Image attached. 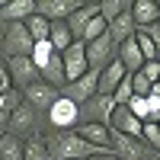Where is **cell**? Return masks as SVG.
I'll use <instances>...</instances> for the list:
<instances>
[{
  "instance_id": "6da1fadb",
  "label": "cell",
  "mask_w": 160,
  "mask_h": 160,
  "mask_svg": "<svg viewBox=\"0 0 160 160\" xmlns=\"http://www.w3.org/2000/svg\"><path fill=\"white\" fill-rule=\"evenodd\" d=\"M48 141V154L51 160H87L93 154H99L96 148H90V144L77 135V131H55Z\"/></svg>"
},
{
  "instance_id": "7a4b0ae2",
  "label": "cell",
  "mask_w": 160,
  "mask_h": 160,
  "mask_svg": "<svg viewBox=\"0 0 160 160\" xmlns=\"http://www.w3.org/2000/svg\"><path fill=\"white\" fill-rule=\"evenodd\" d=\"M32 35L26 32L22 22H7L3 26V45L0 51H7V58H29L32 55Z\"/></svg>"
},
{
  "instance_id": "3957f363",
  "label": "cell",
  "mask_w": 160,
  "mask_h": 160,
  "mask_svg": "<svg viewBox=\"0 0 160 160\" xmlns=\"http://www.w3.org/2000/svg\"><path fill=\"white\" fill-rule=\"evenodd\" d=\"M112 157L115 160H160V154H154L141 138H128V135H115L112 131Z\"/></svg>"
},
{
  "instance_id": "277c9868",
  "label": "cell",
  "mask_w": 160,
  "mask_h": 160,
  "mask_svg": "<svg viewBox=\"0 0 160 160\" xmlns=\"http://www.w3.org/2000/svg\"><path fill=\"white\" fill-rule=\"evenodd\" d=\"M45 118H48V125L55 131H74L80 125V106H74L68 96H58L55 106L45 112Z\"/></svg>"
},
{
  "instance_id": "5b68a950",
  "label": "cell",
  "mask_w": 160,
  "mask_h": 160,
  "mask_svg": "<svg viewBox=\"0 0 160 160\" xmlns=\"http://www.w3.org/2000/svg\"><path fill=\"white\" fill-rule=\"evenodd\" d=\"M115 51H118V45L112 42L109 35H99V38H93V42L87 45V68L90 71H106L109 64L115 61Z\"/></svg>"
},
{
  "instance_id": "8992f818",
  "label": "cell",
  "mask_w": 160,
  "mask_h": 160,
  "mask_svg": "<svg viewBox=\"0 0 160 160\" xmlns=\"http://www.w3.org/2000/svg\"><path fill=\"white\" fill-rule=\"evenodd\" d=\"M106 125H109V131H115V135H128V138H141V128H144V122L131 115L128 106H112L109 115H106Z\"/></svg>"
},
{
  "instance_id": "52a82bcc",
  "label": "cell",
  "mask_w": 160,
  "mask_h": 160,
  "mask_svg": "<svg viewBox=\"0 0 160 160\" xmlns=\"http://www.w3.org/2000/svg\"><path fill=\"white\" fill-rule=\"evenodd\" d=\"M96 80H99L96 71H87L80 80H74V83L64 87V90H61V96H68L74 106H80V109H83L90 99H96Z\"/></svg>"
},
{
  "instance_id": "ba28073f",
  "label": "cell",
  "mask_w": 160,
  "mask_h": 160,
  "mask_svg": "<svg viewBox=\"0 0 160 160\" xmlns=\"http://www.w3.org/2000/svg\"><path fill=\"white\" fill-rule=\"evenodd\" d=\"M74 131L90 144V148H96L99 154H112V148H109L112 144V131H109L106 122H80Z\"/></svg>"
},
{
  "instance_id": "9c48e42d",
  "label": "cell",
  "mask_w": 160,
  "mask_h": 160,
  "mask_svg": "<svg viewBox=\"0 0 160 160\" xmlns=\"http://www.w3.org/2000/svg\"><path fill=\"white\" fill-rule=\"evenodd\" d=\"M7 71H10V83H13V90H29L32 83H38V71H35V64L29 61V58H7Z\"/></svg>"
},
{
  "instance_id": "30bf717a",
  "label": "cell",
  "mask_w": 160,
  "mask_h": 160,
  "mask_svg": "<svg viewBox=\"0 0 160 160\" xmlns=\"http://www.w3.org/2000/svg\"><path fill=\"white\" fill-rule=\"evenodd\" d=\"M61 64H64V80L68 83H74V80H80L90 68H87V45L83 42H71V48L61 55ZM64 83V87H68Z\"/></svg>"
},
{
  "instance_id": "8fae6325",
  "label": "cell",
  "mask_w": 160,
  "mask_h": 160,
  "mask_svg": "<svg viewBox=\"0 0 160 160\" xmlns=\"http://www.w3.org/2000/svg\"><path fill=\"white\" fill-rule=\"evenodd\" d=\"M83 0H35V13L48 22H64L71 13L80 10Z\"/></svg>"
},
{
  "instance_id": "7c38bea8",
  "label": "cell",
  "mask_w": 160,
  "mask_h": 160,
  "mask_svg": "<svg viewBox=\"0 0 160 160\" xmlns=\"http://www.w3.org/2000/svg\"><path fill=\"white\" fill-rule=\"evenodd\" d=\"M61 96V90H55V87H48V83H32L29 90H22V102L29 106V109H35V112H48L51 106H55V99Z\"/></svg>"
},
{
  "instance_id": "4fadbf2b",
  "label": "cell",
  "mask_w": 160,
  "mask_h": 160,
  "mask_svg": "<svg viewBox=\"0 0 160 160\" xmlns=\"http://www.w3.org/2000/svg\"><path fill=\"white\" fill-rule=\"evenodd\" d=\"M35 109H29V106H19V109L16 112H13L10 115V131H7V135H16L19 141H26V138H32L35 135Z\"/></svg>"
},
{
  "instance_id": "5bb4252c",
  "label": "cell",
  "mask_w": 160,
  "mask_h": 160,
  "mask_svg": "<svg viewBox=\"0 0 160 160\" xmlns=\"http://www.w3.org/2000/svg\"><path fill=\"white\" fill-rule=\"evenodd\" d=\"M35 13V0H3L0 3V22H26Z\"/></svg>"
},
{
  "instance_id": "9a60e30c",
  "label": "cell",
  "mask_w": 160,
  "mask_h": 160,
  "mask_svg": "<svg viewBox=\"0 0 160 160\" xmlns=\"http://www.w3.org/2000/svg\"><path fill=\"white\" fill-rule=\"evenodd\" d=\"M93 16H99V0H96V3H80V10L71 13V16L64 19V22H68V29H71V38H74V42L83 38V29H87V22H90Z\"/></svg>"
},
{
  "instance_id": "2e32d148",
  "label": "cell",
  "mask_w": 160,
  "mask_h": 160,
  "mask_svg": "<svg viewBox=\"0 0 160 160\" xmlns=\"http://www.w3.org/2000/svg\"><path fill=\"white\" fill-rule=\"evenodd\" d=\"M125 74H128V71H125V68H122L118 61H112V64H109L106 71H99V80H96V96L109 99L112 93H115V87H118V83L125 80Z\"/></svg>"
},
{
  "instance_id": "e0dca14e",
  "label": "cell",
  "mask_w": 160,
  "mask_h": 160,
  "mask_svg": "<svg viewBox=\"0 0 160 160\" xmlns=\"http://www.w3.org/2000/svg\"><path fill=\"white\" fill-rule=\"evenodd\" d=\"M131 19H135L138 29L157 26V19H160V7H157V0H131Z\"/></svg>"
},
{
  "instance_id": "ac0fdd59",
  "label": "cell",
  "mask_w": 160,
  "mask_h": 160,
  "mask_svg": "<svg viewBox=\"0 0 160 160\" xmlns=\"http://www.w3.org/2000/svg\"><path fill=\"white\" fill-rule=\"evenodd\" d=\"M115 61L122 64V68H125L128 74H135V71H141V68H144V58H141V51H138L135 35H131V38H125V42L118 45V51H115Z\"/></svg>"
},
{
  "instance_id": "d6986e66",
  "label": "cell",
  "mask_w": 160,
  "mask_h": 160,
  "mask_svg": "<svg viewBox=\"0 0 160 160\" xmlns=\"http://www.w3.org/2000/svg\"><path fill=\"white\" fill-rule=\"evenodd\" d=\"M135 32H138V26H135V19H131V10H125L122 16H115L112 22H106V35H109L115 45H122L125 38H131Z\"/></svg>"
},
{
  "instance_id": "ffe728a7",
  "label": "cell",
  "mask_w": 160,
  "mask_h": 160,
  "mask_svg": "<svg viewBox=\"0 0 160 160\" xmlns=\"http://www.w3.org/2000/svg\"><path fill=\"white\" fill-rule=\"evenodd\" d=\"M38 77H42V83H48V87H55V90H64V64H61V55H51L48 58V64L42 71H38Z\"/></svg>"
},
{
  "instance_id": "44dd1931",
  "label": "cell",
  "mask_w": 160,
  "mask_h": 160,
  "mask_svg": "<svg viewBox=\"0 0 160 160\" xmlns=\"http://www.w3.org/2000/svg\"><path fill=\"white\" fill-rule=\"evenodd\" d=\"M22 160H51L45 135H38V131H35L32 138H26V141H22Z\"/></svg>"
},
{
  "instance_id": "7402d4cb",
  "label": "cell",
  "mask_w": 160,
  "mask_h": 160,
  "mask_svg": "<svg viewBox=\"0 0 160 160\" xmlns=\"http://www.w3.org/2000/svg\"><path fill=\"white\" fill-rule=\"evenodd\" d=\"M71 29H68V22H51V29H48V45L58 51V55H64V51L71 48Z\"/></svg>"
},
{
  "instance_id": "603a6c76",
  "label": "cell",
  "mask_w": 160,
  "mask_h": 160,
  "mask_svg": "<svg viewBox=\"0 0 160 160\" xmlns=\"http://www.w3.org/2000/svg\"><path fill=\"white\" fill-rule=\"evenodd\" d=\"M125 10H131V0H99V19L102 22H112Z\"/></svg>"
},
{
  "instance_id": "cb8c5ba5",
  "label": "cell",
  "mask_w": 160,
  "mask_h": 160,
  "mask_svg": "<svg viewBox=\"0 0 160 160\" xmlns=\"http://www.w3.org/2000/svg\"><path fill=\"white\" fill-rule=\"evenodd\" d=\"M22 26H26V32L32 35V42H48V29H51V22H48V19H42L38 13H32V16L26 19Z\"/></svg>"
},
{
  "instance_id": "d4e9b609",
  "label": "cell",
  "mask_w": 160,
  "mask_h": 160,
  "mask_svg": "<svg viewBox=\"0 0 160 160\" xmlns=\"http://www.w3.org/2000/svg\"><path fill=\"white\" fill-rule=\"evenodd\" d=\"M0 160H22V141L16 135L0 138Z\"/></svg>"
},
{
  "instance_id": "484cf974",
  "label": "cell",
  "mask_w": 160,
  "mask_h": 160,
  "mask_svg": "<svg viewBox=\"0 0 160 160\" xmlns=\"http://www.w3.org/2000/svg\"><path fill=\"white\" fill-rule=\"evenodd\" d=\"M19 106H22V93H19V90L10 87L7 93H0V112H3V115H13Z\"/></svg>"
},
{
  "instance_id": "4316f807",
  "label": "cell",
  "mask_w": 160,
  "mask_h": 160,
  "mask_svg": "<svg viewBox=\"0 0 160 160\" xmlns=\"http://www.w3.org/2000/svg\"><path fill=\"white\" fill-rule=\"evenodd\" d=\"M99 35H106V22H102L99 16H93V19L87 22V29H83V38H80V42H83V45H90L93 38H99Z\"/></svg>"
},
{
  "instance_id": "83f0119b",
  "label": "cell",
  "mask_w": 160,
  "mask_h": 160,
  "mask_svg": "<svg viewBox=\"0 0 160 160\" xmlns=\"http://www.w3.org/2000/svg\"><path fill=\"white\" fill-rule=\"evenodd\" d=\"M141 32H148L151 45H154V51H157V64H160V26H148V29H141Z\"/></svg>"
},
{
  "instance_id": "f1b7e54d",
  "label": "cell",
  "mask_w": 160,
  "mask_h": 160,
  "mask_svg": "<svg viewBox=\"0 0 160 160\" xmlns=\"http://www.w3.org/2000/svg\"><path fill=\"white\" fill-rule=\"evenodd\" d=\"M141 74L148 77L151 83H157V80H160V64H157V61H148V64H144V68H141Z\"/></svg>"
},
{
  "instance_id": "f546056e",
  "label": "cell",
  "mask_w": 160,
  "mask_h": 160,
  "mask_svg": "<svg viewBox=\"0 0 160 160\" xmlns=\"http://www.w3.org/2000/svg\"><path fill=\"white\" fill-rule=\"evenodd\" d=\"M13 83H10V71H7V61H0V93H7Z\"/></svg>"
},
{
  "instance_id": "4dcf8cb0",
  "label": "cell",
  "mask_w": 160,
  "mask_h": 160,
  "mask_svg": "<svg viewBox=\"0 0 160 160\" xmlns=\"http://www.w3.org/2000/svg\"><path fill=\"white\" fill-rule=\"evenodd\" d=\"M7 131H10V115H3V112H0V138H3Z\"/></svg>"
},
{
  "instance_id": "1f68e13d",
  "label": "cell",
  "mask_w": 160,
  "mask_h": 160,
  "mask_svg": "<svg viewBox=\"0 0 160 160\" xmlns=\"http://www.w3.org/2000/svg\"><path fill=\"white\" fill-rule=\"evenodd\" d=\"M87 160H115L112 154H93V157H87Z\"/></svg>"
},
{
  "instance_id": "d6a6232c",
  "label": "cell",
  "mask_w": 160,
  "mask_h": 160,
  "mask_svg": "<svg viewBox=\"0 0 160 160\" xmlns=\"http://www.w3.org/2000/svg\"><path fill=\"white\" fill-rule=\"evenodd\" d=\"M0 45H3V22H0Z\"/></svg>"
},
{
  "instance_id": "836d02e7",
  "label": "cell",
  "mask_w": 160,
  "mask_h": 160,
  "mask_svg": "<svg viewBox=\"0 0 160 160\" xmlns=\"http://www.w3.org/2000/svg\"><path fill=\"white\" fill-rule=\"evenodd\" d=\"M154 122H160V109H157V115H154Z\"/></svg>"
},
{
  "instance_id": "e575fe53",
  "label": "cell",
  "mask_w": 160,
  "mask_h": 160,
  "mask_svg": "<svg viewBox=\"0 0 160 160\" xmlns=\"http://www.w3.org/2000/svg\"><path fill=\"white\" fill-rule=\"evenodd\" d=\"M157 7H160V0H157ZM157 26H160V19H157Z\"/></svg>"
},
{
  "instance_id": "d590c367",
  "label": "cell",
  "mask_w": 160,
  "mask_h": 160,
  "mask_svg": "<svg viewBox=\"0 0 160 160\" xmlns=\"http://www.w3.org/2000/svg\"><path fill=\"white\" fill-rule=\"evenodd\" d=\"M0 3H3V0H0Z\"/></svg>"
},
{
  "instance_id": "8d00e7d4",
  "label": "cell",
  "mask_w": 160,
  "mask_h": 160,
  "mask_svg": "<svg viewBox=\"0 0 160 160\" xmlns=\"http://www.w3.org/2000/svg\"><path fill=\"white\" fill-rule=\"evenodd\" d=\"M157 83H160V80H157Z\"/></svg>"
}]
</instances>
